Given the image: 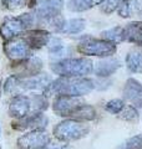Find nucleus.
<instances>
[{"instance_id":"obj_10","label":"nucleus","mask_w":142,"mask_h":149,"mask_svg":"<svg viewBox=\"0 0 142 149\" xmlns=\"http://www.w3.org/2000/svg\"><path fill=\"white\" fill-rule=\"evenodd\" d=\"M13 70H14V74L19 78H27V77H32L35 74H39L42 70V61L36 57V56H30L25 60L21 61H16L13 63Z\"/></svg>"},{"instance_id":"obj_12","label":"nucleus","mask_w":142,"mask_h":149,"mask_svg":"<svg viewBox=\"0 0 142 149\" xmlns=\"http://www.w3.org/2000/svg\"><path fill=\"white\" fill-rule=\"evenodd\" d=\"M84 102L79 100V97H70V96H56L53 103V111L59 117H70V114L77 106Z\"/></svg>"},{"instance_id":"obj_20","label":"nucleus","mask_w":142,"mask_h":149,"mask_svg":"<svg viewBox=\"0 0 142 149\" xmlns=\"http://www.w3.org/2000/svg\"><path fill=\"white\" fill-rule=\"evenodd\" d=\"M102 0H69L67 9L74 13H82L92 9L93 6L100 5Z\"/></svg>"},{"instance_id":"obj_3","label":"nucleus","mask_w":142,"mask_h":149,"mask_svg":"<svg viewBox=\"0 0 142 149\" xmlns=\"http://www.w3.org/2000/svg\"><path fill=\"white\" fill-rule=\"evenodd\" d=\"M39 21L35 13H25L19 16L6 17L0 25V36L5 41L20 36L27 30H31Z\"/></svg>"},{"instance_id":"obj_16","label":"nucleus","mask_w":142,"mask_h":149,"mask_svg":"<svg viewBox=\"0 0 142 149\" xmlns=\"http://www.w3.org/2000/svg\"><path fill=\"white\" fill-rule=\"evenodd\" d=\"M121 67V62L116 58H105L95 65L93 72L97 77H108Z\"/></svg>"},{"instance_id":"obj_2","label":"nucleus","mask_w":142,"mask_h":149,"mask_svg":"<svg viewBox=\"0 0 142 149\" xmlns=\"http://www.w3.org/2000/svg\"><path fill=\"white\" fill-rule=\"evenodd\" d=\"M51 71L59 77H85L93 71V65L86 57L63 58L51 65Z\"/></svg>"},{"instance_id":"obj_1","label":"nucleus","mask_w":142,"mask_h":149,"mask_svg":"<svg viewBox=\"0 0 142 149\" xmlns=\"http://www.w3.org/2000/svg\"><path fill=\"white\" fill-rule=\"evenodd\" d=\"M95 88L92 80L86 77H59L53 81L44 91L46 97L49 96H70L81 97L89 95Z\"/></svg>"},{"instance_id":"obj_18","label":"nucleus","mask_w":142,"mask_h":149,"mask_svg":"<svg viewBox=\"0 0 142 149\" xmlns=\"http://www.w3.org/2000/svg\"><path fill=\"white\" fill-rule=\"evenodd\" d=\"M96 116H97L96 109H95L92 106L81 103L74 109V112L70 114L69 118L80 120V122H90V120H93L96 118Z\"/></svg>"},{"instance_id":"obj_32","label":"nucleus","mask_w":142,"mask_h":149,"mask_svg":"<svg viewBox=\"0 0 142 149\" xmlns=\"http://www.w3.org/2000/svg\"><path fill=\"white\" fill-rule=\"evenodd\" d=\"M45 149H74L67 143H49Z\"/></svg>"},{"instance_id":"obj_7","label":"nucleus","mask_w":142,"mask_h":149,"mask_svg":"<svg viewBox=\"0 0 142 149\" xmlns=\"http://www.w3.org/2000/svg\"><path fill=\"white\" fill-rule=\"evenodd\" d=\"M3 50L5 55L10 60H13L14 62L25 60L27 57H30L32 54V50L29 47V45H27V42L24 40V37L21 35L5 41Z\"/></svg>"},{"instance_id":"obj_13","label":"nucleus","mask_w":142,"mask_h":149,"mask_svg":"<svg viewBox=\"0 0 142 149\" xmlns=\"http://www.w3.org/2000/svg\"><path fill=\"white\" fill-rule=\"evenodd\" d=\"M30 112H32V108H31V100L29 96L19 93V95H15L13 97L10 104H9V116L10 117L15 119H20L25 117L26 114H29Z\"/></svg>"},{"instance_id":"obj_21","label":"nucleus","mask_w":142,"mask_h":149,"mask_svg":"<svg viewBox=\"0 0 142 149\" xmlns=\"http://www.w3.org/2000/svg\"><path fill=\"white\" fill-rule=\"evenodd\" d=\"M85 26H86V21L81 17H75V19H70V20L65 21V24L63 26L60 32L63 34H70V35H75L81 32Z\"/></svg>"},{"instance_id":"obj_5","label":"nucleus","mask_w":142,"mask_h":149,"mask_svg":"<svg viewBox=\"0 0 142 149\" xmlns=\"http://www.w3.org/2000/svg\"><path fill=\"white\" fill-rule=\"evenodd\" d=\"M77 51L85 56H97V57H111L116 54L117 45L106 40H97L87 37L77 45Z\"/></svg>"},{"instance_id":"obj_25","label":"nucleus","mask_w":142,"mask_h":149,"mask_svg":"<svg viewBox=\"0 0 142 149\" xmlns=\"http://www.w3.org/2000/svg\"><path fill=\"white\" fill-rule=\"evenodd\" d=\"M135 0H125L120 5V8L117 9L118 15L121 17H131L135 13Z\"/></svg>"},{"instance_id":"obj_26","label":"nucleus","mask_w":142,"mask_h":149,"mask_svg":"<svg viewBox=\"0 0 142 149\" xmlns=\"http://www.w3.org/2000/svg\"><path fill=\"white\" fill-rule=\"evenodd\" d=\"M117 116H118V118L127 120V122H131V120H136L138 118V112H137L136 107L134 106H125Z\"/></svg>"},{"instance_id":"obj_8","label":"nucleus","mask_w":142,"mask_h":149,"mask_svg":"<svg viewBox=\"0 0 142 149\" xmlns=\"http://www.w3.org/2000/svg\"><path fill=\"white\" fill-rule=\"evenodd\" d=\"M64 0H37L35 8V15L39 21L49 22L53 19L61 15Z\"/></svg>"},{"instance_id":"obj_33","label":"nucleus","mask_w":142,"mask_h":149,"mask_svg":"<svg viewBox=\"0 0 142 149\" xmlns=\"http://www.w3.org/2000/svg\"><path fill=\"white\" fill-rule=\"evenodd\" d=\"M0 134H1V128H0Z\"/></svg>"},{"instance_id":"obj_35","label":"nucleus","mask_w":142,"mask_h":149,"mask_svg":"<svg viewBox=\"0 0 142 149\" xmlns=\"http://www.w3.org/2000/svg\"><path fill=\"white\" fill-rule=\"evenodd\" d=\"M0 149H1V147H0Z\"/></svg>"},{"instance_id":"obj_14","label":"nucleus","mask_w":142,"mask_h":149,"mask_svg":"<svg viewBox=\"0 0 142 149\" xmlns=\"http://www.w3.org/2000/svg\"><path fill=\"white\" fill-rule=\"evenodd\" d=\"M21 36L24 37V40L27 42L29 47L35 51V50H39L41 47L47 45L50 40V32L46 31V30H42V29H31V30H27L25 31L24 34H21Z\"/></svg>"},{"instance_id":"obj_9","label":"nucleus","mask_w":142,"mask_h":149,"mask_svg":"<svg viewBox=\"0 0 142 149\" xmlns=\"http://www.w3.org/2000/svg\"><path fill=\"white\" fill-rule=\"evenodd\" d=\"M50 143V136L45 130H31L18 139L19 149H45Z\"/></svg>"},{"instance_id":"obj_4","label":"nucleus","mask_w":142,"mask_h":149,"mask_svg":"<svg viewBox=\"0 0 142 149\" xmlns=\"http://www.w3.org/2000/svg\"><path fill=\"white\" fill-rule=\"evenodd\" d=\"M53 133L58 141L69 143L86 137L89 133V127L80 120L69 118L56 124Z\"/></svg>"},{"instance_id":"obj_24","label":"nucleus","mask_w":142,"mask_h":149,"mask_svg":"<svg viewBox=\"0 0 142 149\" xmlns=\"http://www.w3.org/2000/svg\"><path fill=\"white\" fill-rule=\"evenodd\" d=\"M32 112H44L49 107L47 97L45 95H34L30 97Z\"/></svg>"},{"instance_id":"obj_30","label":"nucleus","mask_w":142,"mask_h":149,"mask_svg":"<svg viewBox=\"0 0 142 149\" xmlns=\"http://www.w3.org/2000/svg\"><path fill=\"white\" fill-rule=\"evenodd\" d=\"M18 85H19V77L15 74H11L10 77L6 78L4 82V92L6 93H16L18 92Z\"/></svg>"},{"instance_id":"obj_15","label":"nucleus","mask_w":142,"mask_h":149,"mask_svg":"<svg viewBox=\"0 0 142 149\" xmlns=\"http://www.w3.org/2000/svg\"><path fill=\"white\" fill-rule=\"evenodd\" d=\"M122 95H124V98L126 101L134 104V107L142 108V85L137 80L129 78L125 83Z\"/></svg>"},{"instance_id":"obj_31","label":"nucleus","mask_w":142,"mask_h":149,"mask_svg":"<svg viewBox=\"0 0 142 149\" xmlns=\"http://www.w3.org/2000/svg\"><path fill=\"white\" fill-rule=\"evenodd\" d=\"M3 5H5V8L13 10V9L25 5V0H3Z\"/></svg>"},{"instance_id":"obj_34","label":"nucleus","mask_w":142,"mask_h":149,"mask_svg":"<svg viewBox=\"0 0 142 149\" xmlns=\"http://www.w3.org/2000/svg\"><path fill=\"white\" fill-rule=\"evenodd\" d=\"M140 46H142V41H141V44H140Z\"/></svg>"},{"instance_id":"obj_6","label":"nucleus","mask_w":142,"mask_h":149,"mask_svg":"<svg viewBox=\"0 0 142 149\" xmlns=\"http://www.w3.org/2000/svg\"><path fill=\"white\" fill-rule=\"evenodd\" d=\"M47 123H49V119L42 112H30L25 117L13 122L11 127L13 129L20 130V132L24 130L31 132V130H44Z\"/></svg>"},{"instance_id":"obj_29","label":"nucleus","mask_w":142,"mask_h":149,"mask_svg":"<svg viewBox=\"0 0 142 149\" xmlns=\"http://www.w3.org/2000/svg\"><path fill=\"white\" fill-rule=\"evenodd\" d=\"M118 149H142V134L131 137Z\"/></svg>"},{"instance_id":"obj_27","label":"nucleus","mask_w":142,"mask_h":149,"mask_svg":"<svg viewBox=\"0 0 142 149\" xmlns=\"http://www.w3.org/2000/svg\"><path fill=\"white\" fill-rule=\"evenodd\" d=\"M124 1L125 0H102V3L100 4V9L102 13H105L108 15V14L117 10Z\"/></svg>"},{"instance_id":"obj_19","label":"nucleus","mask_w":142,"mask_h":149,"mask_svg":"<svg viewBox=\"0 0 142 149\" xmlns=\"http://www.w3.org/2000/svg\"><path fill=\"white\" fill-rule=\"evenodd\" d=\"M126 66L134 73H142V51L131 50L126 55Z\"/></svg>"},{"instance_id":"obj_17","label":"nucleus","mask_w":142,"mask_h":149,"mask_svg":"<svg viewBox=\"0 0 142 149\" xmlns=\"http://www.w3.org/2000/svg\"><path fill=\"white\" fill-rule=\"evenodd\" d=\"M124 41L140 46L142 41V21H132L124 27Z\"/></svg>"},{"instance_id":"obj_28","label":"nucleus","mask_w":142,"mask_h":149,"mask_svg":"<svg viewBox=\"0 0 142 149\" xmlns=\"http://www.w3.org/2000/svg\"><path fill=\"white\" fill-rule=\"evenodd\" d=\"M125 106L126 104H125V102L122 100L115 98V100H111V101L107 102V103L105 104V109L111 114H118Z\"/></svg>"},{"instance_id":"obj_22","label":"nucleus","mask_w":142,"mask_h":149,"mask_svg":"<svg viewBox=\"0 0 142 149\" xmlns=\"http://www.w3.org/2000/svg\"><path fill=\"white\" fill-rule=\"evenodd\" d=\"M101 39L102 40H106V41H110V42L113 44H118V42H122L124 41V27H120V26H115L112 29H108L101 32Z\"/></svg>"},{"instance_id":"obj_23","label":"nucleus","mask_w":142,"mask_h":149,"mask_svg":"<svg viewBox=\"0 0 142 149\" xmlns=\"http://www.w3.org/2000/svg\"><path fill=\"white\" fill-rule=\"evenodd\" d=\"M46 46L53 57H61V56H64L66 52L65 45L59 37H50V40Z\"/></svg>"},{"instance_id":"obj_11","label":"nucleus","mask_w":142,"mask_h":149,"mask_svg":"<svg viewBox=\"0 0 142 149\" xmlns=\"http://www.w3.org/2000/svg\"><path fill=\"white\" fill-rule=\"evenodd\" d=\"M53 82L47 73H39L32 77L19 78L18 91H42L44 92L49 85Z\"/></svg>"}]
</instances>
